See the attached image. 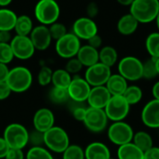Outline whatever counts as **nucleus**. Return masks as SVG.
<instances>
[{
    "label": "nucleus",
    "instance_id": "23",
    "mask_svg": "<svg viewBox=\"0 0 159 159\" xmlns=\"http://www.w3.org/2000/svg\"><path fill=\"white\" fill-rule=\"evenodd\" d=\"M144 153L139 149L132 142L127 144L118 146L117 158L118 159H143Z\"/></svg>",
    "mask_w": 159,
    "mask_h": 159
},
{
    "label": "nucleus",
    "instance_id": "28",
    "mask_svg": "<svg viewBox=\"0 0 159 159\" xmlns=\"http://www.w3.org/2000/svg\"><path fill=\"white\" fill-rule=\"evenodd\" d=\"M132 143L141 149L143 153L149 150L151 147H153V139L151 135L146 131H138L134 133Z\"/></svg>",
    "mask_w": 159,
    "mask_h": 159
},
{
    "label": "nucleus",
    "instance_id": "15",
    "mask_svg": "<svg viewBox=\"0 0 159 159\" xmlns=\"http://www.w3.org/2000/svg\"><path fill=\"white\" fill-rule=\"evenodd\" d=\"M29 37L37 50H46L50 46L52 40L48 27L42 24L34 27Z\"/></svg>",
    "mask_w": 159,
    "mask_h": 159
},
{
    "label": "nucleus",
    "instance_id": "16",
    "mask_svg": "<svg viewBox=\"0 0 159 159\" xmlns=\"http://www.w3.org/2000/svg\"><path fill=\"white\" fill-rule=\"evenodd\" d=\"M55 124V116L51 110L48 108H40L38 109L33 117V125L34 129L45 133L49 129L54 127Z\"/></svg>",
    "mask_w": 159,
    "mask_h": 159
},
{
    "label": "nucleus",
    "instance_id": "47",
    "mask_svg": "<svg viewBox=\"0 0 159 159\" xmlns=\"http://www.w3.org/2000/svg\"><path fill=\"white\" fill-rule=\"evenodd\" d=\"M9 147L3 137H0V159H4L7 156Z\"/></svg>",
    "mask_w": 159,
    "mask_h": 159
},
{
    "label": "nucleus",
    "instance_id": "5",
    "mask_svg": "<svg viewBox=\"0 0 159 159\" xmlns=\"http://www.w3.org/2000/svg\"><path fill=\"white\" fill-rule=\"evenodd\" d=\"M60 7L55 0H39L34 7V16L42 25H51L60 17Z\"/></svg>",
    "mask_w": 159,
    "mask_h": 159
},
{
    "label": "nucleus",
    "instance_id": "50",
    "mask_svg": "<svg viewBox=\"0 0 159 159\" xmlns=\"http://www.w3.org/2000/svg\"><path fill=\"white\" fill-rule=\"evenodd\" d=\"M120 5H122V6H126V7H128V6H131L132 5V3L134 2V0H116Z\"/></svg>",
    "mask_w": 159,
    "mask_h": 159
},
{
    "label": "nucleus",
    "instance_id": "30",
    "mask_svg": "<svg viewBox=\"0 0 159 159\" xmlns=\"http://www.w3.org/2000/svg\"><path fill=\"white\" fill-rule=\"evenodd\" d=\"M123 97L126 99L128 103L131 106L141 102V100L143 99V90L138 86L135 85L129 86L126 91L124 92Z\"/></svg>",
    "mask_w": 159,
    "mask_h": 159
},
{
    "label": "nucleus",
    "instance_id": "24",
    "mask_svg": "<svg viewBox=\"0 0 159 159\" xmlns=\"http://www.w3.org/2000/svg\"><path fill=\"white\" fill-rule=\"evenodd\" d=\"M18 16L8 8H0V31H11L14 29Z\"/></svg>",
    "mask_w": 159,
    "mask_h": 159
},
{
    "label": "nucleus",
    "instance_id": "35",
    "mask_svg": "<svg viewBox=\"0 0 159 159\" xmlns=\"http://www.w3.org/2000/svg\"><path fill=\"white\" fill-rule=\"evenodd\" d=\"M14 59V54L9 43L0 42V62L8 64Z\"/></svg>",
    "mask_w": 159,
    "mask_h": 159
},
{
    "label": "nucleus",
    "instance_id": "49",
    "mask_svg": "<svg viewBox=\"0 0 159 159\" xmlns=\"http://www.w3.org/2000/svg\"><path fill=\"white\" fill-rule=\"evenodd\" d=\"M152 93H153L154 99L158 100L159 101V81H157V82L154 85L153 89H152Z\"/></svg>",
    "mask_w": 159,
    "mask_h": 159
},
{
    "label": "nucleus",
    "instance_id": "9",
    "mask_svg": "<svg viewBox=\"0 0 159 159\" xmlns=\"http://www.w3.org/2000/svg\"><path fill=\"white\" fill-rule=\"evenodd\" d=\"M81 48L80 39L74 33H67L61 38L56 41L55 49L57 54L63 59L76 57Z\"/></svg>",
    "mask_w": 159,
    "mask_h": 159
},
{
    "label": "nucleus",
    "instance_id": "21",
    "mask_svg": "<svg viewBox=\"0 0 159 159\" xmlns=\"http://www.w3.org/2000/svg\"><path fill=\"white\" fill-rule=\"evenodd\" d=\"M105 87L109 90L112 96H119L123 95L126 91L127 88L129 87L128 81L119 74L111 75Z\"/></svg>",
    "mask_w": 159,
    "mask_h": 159
},
{
    "label": "nucleus",
    "instance_id": "25",
    "mask_svg": "<svg viewBox=\"0 0 159 159\" xmlns=\"http://www.w3.org/2000/svg\"><path fill=\"white\" fill-rule=\"evenodd\" d=\"M118 60V54L116 49L112 46H105L99 50V61L105 64L108 67L114 66Z\"/></svg>",
    "mask_w": 159,
    "mask_h": 159
},
{
    "label": "nucleus",
    "instance_id": "44",
    "mask_svg": "<svg viewBox=\"0 0 159 159\" xmlns=\"http://www.w3.org/2000/svg\"><path fill=\"white\" fill-rule=\"evenodd\" d=\"M143 159H159V147L153 146L144 152Z\"/></svg>",
    "mask_w": 159,
    "mask_h": 159
},
{
    "label": "nucleus",
    "instance_id": "8",
    "mask_svg": "<svg viewBox=\"0 0 159 159\" xmlns=\"http://www.w3.org/2000/svg\"><path fill=\"white\" fill-rule=\"evenodd\" d=\"M108 138L111 143L117 146H121L131 143L134 132L130 125L124 121L114 122L108 128Z\"/></svg>",
    "mask_w": 159,
    "mask_h": 159
},
{
    "label": "nucleus",
    "instance_id": "40",
    "mask_svg": "<svg viewBox=\"0 0 159 159\" xmlns=\"http://www.w3.org/2000/svg\"><path fill=\"white\" fill-rule=\"evenodd\" d=\"M86 113H87V108H85L82 105H78L73 108L72 110V115L74 116V118L77 121L83 122L86 116Z\"/></svg>",
    "mask_w": 159,
    "mask_h": 159
},
{
    "label": "nucleus",
    "instance_id": "1",
    "mask_svg": "<svg viewBox=\"0 0 159 159\" xmlns=\"http://www.w3.org/2000/svg\"><path fill=\"white\" fill-rule=\"evenodd\" d=\"M158 12L159 0H134L129 13L139 23H150L156 20Z\"/></svg>",
    "mask_w": 159,
    "mask_h": 159
},
{
    "label": "nucleus",
    "instance_id": "12",
    "mask_svg": "<svg viewBox=\"0 0 159 159\" xmlns=\"http://www.w3.org/2000/svg\"><path fill=\"white\" fill-rule=\"evenodd\" d=\"M10 47L12 48L14 58L19 60H28L34 54L35 48L29 36L15 35L10 41Z\"/></svg>",
    "mask_w": 159,
    "mask_h": 159
},
{
    "label": "nucleus",
    "instance_id": "37",
    "mask_svg": "<svg viewBox=\"0 0 159 159\" xmlns=\"http://www.w3.org/2000/svg\"><path fill=\"white\" fill-rule=\"evenodd\" d=\"M52 70L48 67V66H43L39 73H38V76H37V80L40 86L42 87H46L48 85H49L51 83L52 80Z\"/></svg>",
    "mask_w": 159,
    "mask_h": 159
},
{
    "label": "nucleus",
    "instance_id": "34",
    "mask_svg": "<svg viewBox=\"0 0 159 159\" xmlns=\"http://www.w3.org/2000/svg\"><path fill=\"white\" fill-rule=\"evenodd\" d=\"M62 159H86L85 150L77 144H70L62 153Z\"/></svg>",
    "mask_w": 159,
    "mask_h": 159
},
{
    "label": "nucleus",
    "instance_id": "6",
    "mask_svg": "<svg viewBox=\"0 0 159 159\" xmlns=\"http://www.w3.org/2000/svg\"><path fill=\"white\" fill-rule=\"evenodd\" d=\"M118 74L127 81H137L143 78V61L134 56H126L118 62Z\"/></svg>",
    "mask_w": 159,
    "mask_h": 159
},
{
    "label": "nucleus",
    "instance_id": "52",
    "mask_svg": "<svg viewBox=\"0 0 159 159\" xmlns=\"http://www.w3.org/2000/svg\"><path fill=\"white\" fill-rule=\"evenodd\" d=\"M156 65H157V73H158L159 75V58L156 59Z\"/></svg>",
    "mask_w": 159,
    "mask_h": 159
},
{
    "label": "nucleus",
    "instance_id": "54",
    "mask_svg": "<svg viewBox=\"0 0 159 159\" xmlns=\"http://www.w3.org/2000/svg\"><path fill=\"white\" fill-rule=\"evenodd\" d=\"M109 159H115V158H112V157H110V158H109Z\"/></svg>",
    "mask_w": 159,
    "mask_h": 159
},
{
    "label": "nucleus",
    "instance_id": "48",
    "mask_svg": "<svg viewBox=\"0 0 159 159\" xmlns=\"http://www.w3.org/2000/svg\"><path fill=\"white\" fill-rule=\"evenodd\" d=\"M11 34L9 31H0V42L2 43H10Z\"/></svg>",
    "mask_w": 159,
    "mask_h": 159
},
{
    "label": "nucleus",
    "instance_id": "53",
    "mask_svg": "<svg viewBox=\"0 0 159 159\" xmlns=\"http://www.w3.org/2000/svg\"><path fill=\"white\" fill-rule=\"evenodd\" d=\"M156 22H157V29H158V32H159V12H158V14H157V19H156Z\"/></svg>",
    "mask_w": 159,
    "mask_h": 159
},
{
    "label": "nucleus",
    "instance_id": "22",
    "mask_svg": "<svg viewBox=\"0 0 159 159\" xmlns=\"http://www.w3.org/2000/svg\"><path fill=\"white\" fill-rule=\"evenodd\" d=\"M139 26V21L130 14L123 15L117 22V30L123 35H130L134 34Z\"/></svg>",
    "mask_w": 159,
    "mask_h": 159
},
{
    "label": "nucleus",
    "instance_id": "39",
    "mask_svg": "<svg viewBox=\"0 0 159 159\" xmlns=\"http://www.w3.org/2000/svg\"><path fill=\"white\" fill-rule=\"evenodd\" d=\"M29 143L32 146H43L44 145V133L34 129L29 132Z\"/></svg>",
    "mask_w": 159,
    "mask_h": 159
},
{
    "label": "nucleus",
    "instance_id": "42",
    "mask_svg": "<svg viewBox=\"0 0 159 159\" xmlns=\"http://www.w3.org/2000/svg\"><path fill=\"white\" fill-rule=\"evenodd\" d=\"M11 89L7 82H0V101L7 99L11 94Z\"/></svg>",
    "mask_w": 159,
    "mask_h": 159
},
{
    "label": "nucleus",
    "instance_id": "20",
    "mask_svg": "<svg viewBox=\"0 0 159 159\" xmlns=\"http://www.w3.org/2000/svg\"><path fill=\"white\" fill-rule=\"evenodd\" d=\"M76 58L80 61L83 66L88 68L99 62V50L89 45L81 46Z\"/></svg>",
    "mask_w": 159,
    "mask_h": 159
},
{
    "label": "nucleus",
    "instance_id": "2",
    "mask_svg": "<svg viewBox=\"0 0 159 159\" xmlns=\"http://www.w3.org/2000/svg\"><path fill=\"white\" fill-rule=\"evenodd\" d=\"M6 82L12 92L22 93L31 88L33 83V75L28 68L17 66L9 70Z\"/></svg>",
    "mask_w": 159,
    "mask_h": 159
},
{
    "label": "nucleus",
    "instance_id": "43",
    "mask_svg": "<svg viewBox=\"0 0 159 159\" xmlns=\"http://www.w3.org/2000/svg\"><path fill=\"white\" fill-rule=\"evenodd\" d=\"M87 14H88V17L90 18V19H93L95 18L98 13H99V7H98V5L95 3V2H90L88 7H87Z\"/></svg>",
    "mask_w": 159,
    "mask_h": 159
},
{
    "label": "nucleus",
    "instance_id": "18",
    "mask_svg": "<svg viewBox=\"0 0 159 159\" xmlns=\"http://www.w3.org/2000/svg\"><path fill=\"white\" fill-rule=\"evenodd\" d=\"M111 97L112 95L105 86L91 87L87 102L89 107L104 109Z\"/></svg>",
    "mask_w": 159,
    "mask_h": 159
},
{
    "label": "nucleus",
    "instance_id": "29",
    "mask_svg": "<svg viewBox=\"0 0 159 159\" xmlns=\"http://www.w3.org/2000/svg\"><path fill=\"white\" fill-rule=\"evenodd\" d=\"M146 49L151 58H159V32L151 33L145 40Z\"/></svg>",
    "mask_w": 159,
    "mask_h": 159
},
{
    "label": "nucleus",
    "instance_id": "36",
    "mask_svg": "<svg viewBox=\"0 0 159 159\" xmlns=\"http://www.w3.org/2000/svg\"><path fill=\"white\" fill-rule=\"evenodd\" d=\"M51 38L54 40H59L60 38H61L63 35H65L67 34V30L66 27L64 26V24L61 23V22H54L52 23L49 27H48Z\"/></svg>",
    "mask_w": 159,
    "mask_h": 159
},
{
    "label": "nucleus",
    "instance_id": "14",
    "mask_svg": "<svg viewBox=\"0 0 159 159\" xmlns=\"http://www.w3.org/2000/svg\"><path fill=\"white\" fill-rule=\"evenodd\" d=\"M73 33L81 40H89L98 34V26L93 19L81 17L77 19L73 25Z\"/></svg>",
    "mask_w": 159,
    "mask_h": 159
},
{
    "label": "nucleus",
    "instance_id": "32",
    "mask_svg": "<svg viewBox=\"0 0 159 159\" xmlns=\"http://www.w3.org/2000/svg\"><path fill=\"white\" fill-rule=\"evenodd\" d=\"M25 159H54L49 150L43 146H32L26 156Z\"/></svg>",
    "mask_w": 159,
    "mask_h": 159
},
{
    "label": "nucleus",
    "instance_id": "46",
    "mask_svg": "<svg viewBox=\"0 0 159 159\" xmlns=\"http://www.w3.org/2000/svg\"><path fill=\"white\" fill-rule=\"evenodd\" d=\"M9 70L10 69L7 67V64H4L0 62V82H6Z\"/></svg>",
    "mask_w": 159,
    "mask_h": 159
},
{
    "label": "nucleus",
    "instance_id": "38",
    "mask_svg": "<svg viewBox=\"0 0 159 159\" xmlns=\"http://www.w3.org/2000/svg\"><path fill=\"white\" fill-rule=\"evenodd\" d=\"M83 68V65L82 63L80 62V61L76 58V57H74V58H71L68 60L66 65H65V70L70 74V75H75L77 73H79Z\"/></svg>",
    "mask_w": 159,
    "mask_h": 159
},
{
    "label": "nucleus",
    "instance_id": "51",
    "mask_svg": "<svg viewBox=\"0 0 159 159\" xmlns=\"http://www.w3.org/2000/svg\"><path fill=\"white\" fill-rule=\"evenodd\" d=\"M11 2H12V0H0V7H5L8 6Z\"/></svg>",
    "mask_w": 159,
    "mask_h": 159
},
{
    "label": "nucleus",
    "instance_id": "27",
    "mask_svg": "<svg viewBox=\"0 0 159 159\" xmlns=\"http://www.w3.org/2000/svg\"><path fill=\"white\" fill-rule=\"evenodd\" d=\"M71 81H72V76L65 69H57L52 74L51 83L53 84V87L61 88V89H68Z\"/></svg>",
    "mask_w": 159,
    "mask_h": 159
},
{
    "label": "nucleus",
    "instance_id": "17",
    "mask_svg": "<svg viewBox=\"0 0 159 159\" xmlns=\"http://www.w3.org/2000/svg\"><path fill=\"white\" fill-rule=\"evenodd\" d=\"M143 123L151 129H159V101L152 100L148 102L142 111Z\"/></svg>",
    "mask_w": 159,
    "mask_h": 159
},
{
    "label": "nucleus",
    "instance_id": "13",
    "mask_svg": "<svg viewBox=\"0 0 159 159\" xmlns=\"http://www.w3.org/2000/svg\"><path fill=\"white\" fill-rule=\"evenodd\" d=\"M90 89L91 86L87 82V80L79 76L72 78V81L67 89L70 100L79 103H82L88 100Z\"/></svg>",
    "mask_w": 159,
    "mask_h": 159
},
{
    "label": "nucleus",
    "instance_id": "26",
    "mask_svg": "<svg viewBox=\"0 0 159 159\" xmlns=\"http://www.w3.org/2000/svg\"><path fill=\"white\" fill-rule=\"evenodd\" d=\"M33 28H34L33 21L29 16H27V15L18 16L17 21H16V24L14 27V30L16 31L17 35L29 36Z\"/></svg>",
    "mask_w": 159,
    "mask_h": 159
},
{
    "label": "nucleus",
    "instance_id": "3",
    "mask_svg": "<svg viewBox=\"0 0 159 159\" xmlns=\"http://www.w3.org/2000/svg\"><path fill=\"white\" fill-rule=\"evenodd\" d=\"M44 145L50 152L62 154L70 145L69 135L62 128L54 126L44 133Z\"/></svg>",
    "mask_w": 159,
    "mask_h": 159
},
{
    "label": "nucleus",
    "instance_id": "31",
    "mask_svg": "<svg viewBox=\"0 0 159 159\" xmlns=\"http://www.w3.org/2000/svg\"><path fill=\"white\" fill-rule=\"evenodd\" d=\"M48 98L50 102L56 104H62L70 100L67 89H61L53 87L48 93Z\"/></svg>",
    "mask_w": 159,
    "mask_h": 159
},
{
    "label": "nucleus",
    "instance_id": "33",
    "mask_svg": "<svg viewBox=\"0 0 159 159\" xmlns=\"http://www.w3.org/2000/svg\"><path fill=\"white\" fill-rule=\"evenodd\" d=\"M158 75L157 65H156V59L150 58L144 62H143V78L145 79H154Z\"/></svg>",
    "mask_w": 159,
    "mask_h": 159
},
{
    "label": "nucleus",
    "instance_id": "4",
    "mask_svg": "<svg viewBox=\"0 0 159 159\" xmlns=\"http://www.w3.org/2000/svg\"><path fill=\"white\" fill-rule=\"evenodd\" d=\"M3 138L9 148L22 150L29 143V131L20 123H11L5 129Z\"/></svg>",
    "mask_w": 159,
    "mask_h": 159
},
{
    "label": "nucleus",
    "instance_id": "19",
    "mask_svg": "<svg viewBox=\"0 0 159 159\" xmlns=\"http://www.w3.org/2000/svg\"><path fill=\"white\" fill-rule=\"evenodd\" d=\"M111 153L109 148L101 142H94L89 143L85 149L86 159H109Z\"/></svg>",
    "mask_w": 159,
    "mask_h": 159
},
{
    "label": "nucleus",
    "instance_id": "10",
    "mask_svg": "<svg viewBox=\"0 0 159 159\" xmlns=\"http://www.w3.org/2000/svg\"><path fill=\"white\" fill-rule=\"evenodd\" d=\"M108 120L109 119L104 112V109L88 107L83 123L89 131L100 133L106 129Z\"/></svg>",
    "mask_w": 159,
    "mask_h": 159
},
{
    "label": "nucleus",
    "instance_id": "41",
    "mask_svg": "<svg viewBox=\"0 0 159 159\" xmlns=\"http://www.w3.org/2000/svg\"><path fill=\"white\" fill-rule=\"evenodd\" d=\"M25 156L23 154V151L20 149H11L9 148L7 156L4 159H24Z\"/></svg>",
    "mask_w": 159,
    "mask_h": 159
},
{
    "label": "nucleus",
    "instance_id": "45",
    "mask_svg": "<svg viewBox=\"0 0 159 159\" xmlns=\"http://www.w3.org/2000/svg\"><path fill=\"white\" fill-rule=\"evenodd\" d=\"M88 43H89L88 45H89L90 47H92V48L98 49L99 48L102 47V37L97 34H95L94 36H92L91 38H89V39L88 40Z\"/></svg>",
    "mask_w": 159,
    "mask_h": 159
},
{
    "label": "nucleus",
    "instance_id": "7",
    "mask_svg": "<svg viewBox=\"0 0 159 159\" xmlns=\"http://www.w3.org/2000/svg\"><path fill=\"white\" fill-rule=\"evenodd\" d=\"M130 105L123 95L112 96L104 107V112L109 120L113 122L123 121L129 115Z\"/></svg>",
    "mask_w": 159,
    "mask_h": 159
},
{
    "label": "nucleus",
    "instance_id": "11",
    "mask_svg": "<svg viewBox=\"0 0 159 159\" xmlns=\"http://www.w3.org/2000/svg\"><path fill=\"white\" fill-rule=\"evenodd\" d=\"M111 75V68L99 61L88 67L85 73V79L91 87L105 86Z\"/></svg>",
    "mask_w": 159,
    "mask_h": 159
}]
</instances>
